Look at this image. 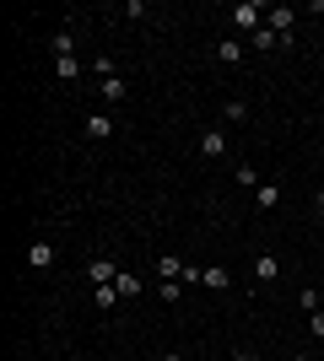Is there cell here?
Listing matches in <instances>:
<instances>
[{
	"mask_svg": "<svg viewBox=\"0 0 324 361\" xmlns=\"http://www.w3.org/2000/svg\"><path fill=\"white\" fill-rule=\"evenodd\" d=\"M254 200H260V211H276V205H281V189H276V183H260Z\"/></svg>",
	"mask_w": 324,
	"mask_h": 361,
	"instance_id": "12",
	"label": "cell"
},
{
	"mask_svg": "<svg viewBox=\"0 0 324 361\" xmlns=\"http://www.w3.org/2000/svg\"><path fill=\"white\" fill-rule=\"evenodd\" d=\"M114 291H119V302H124V297H140V275H124V270H119V281H114Z\"/></svg>",
	"mask_w": 324,
	"mask_h": 361,
	"instance_id": "13",
	"label": "cell"
},
{
	"mask_svg": "<svg viewBox=\"0 0 324 361\" xmlns=\"http://www.w3.org/2000/svg\"><path fill=\"white\" fill-rule=\"evenodd\" d=\"M54 259H60V248H54V243H49V238H38V243H32V248H28V264H32V270H49Z\"/></svg>",
	"mask_w": 324,
	"mask_h": 361,
	"instance_id": "3",
	"label": "cell"
},
{
	"mask_svg": "<svg viewBox=\"0 0 324 361\" xmlns=\"http://www.w3.org/2000/svg\"><path fill=\"white\" fill-rule=\"evenodd\" d=\"M87 135H92V140H108V135H114V119H108V114H87Z\"/></svg>",
	"mask_w": 324,
	"mask_h": 361,
	"instance_id": "9",
	"label": "cell"
},
{
	"mask_svg": "<svg viewBox=\"0 0 324 361\" xmlns=\"http://www.w3.org/2000/svg\"><path fill=\"white\" fill-rule=\"evenodd\" d=\"M232 178L244 183V189H260V173H254V162H238V167H232Z\"/></svg>",
	"mask_w": 324,
	"mask_h": 361,
	"instance_id": "14",
	"label": "cell"
},
{
	"mask_svg": "<svg viewBox=\"0 0 324 361\" xmlns=\"http://www.w3.org/2000/svg\"><path fill=\"white\" fill-rule=\"evenodd\" d=\"M292 22H297L292 6H270V27H276V38H292Z\"/></svg>",
	"mask_w": 324,
	"mask_h": 361,
	"instance_id": "8",
	"label": "cell"
},
{
	"mask_svg": "<svg viewBox=\"0 0 324 361\" xmlns=\"http://www.w3.org/2000/svg\"><path fill=\"white\" fill-rule=\"evenodd\" d=\"M162 361H184V356H179V350H168V356H162Z\"/></svg>",
	"mask_w": 324,
	"mask_h": 361,
	"instance_id": "24",
	"label": "cell"
},
{
	"mask_svg": "<svg viewBox=\"0 0 324 361\" xmlns=\"http://www.w3.org/2000/svg\"><path fill=\"white\" fill-rule=\"evenodd\" d=\"M200 286H211V291H227V270H222V264H205V270H200Z\"/></svg>",
	"mask_w": 324,
	"mask_h": 361,
	"instance_id": "10",
	"label": "cell"
},
{
	"mask_svg": "<svg viewBox=\"0 0 324 361\" xmlns=\"http://www.w3.org/2000/svg\"><path fill=\"white\" fill-rule=\"evenodd\" d=\"M227 16H232V27H244L248 38H254V32L265 27V6H260V0H244V6H232Z\"/></svg>",
	"mask_w": 324,
	"mask_h": 361,
	"instance_id": "1",
	"label": "cell"
},
{
	"mask_svg": "<svg viewBox=\"0 0 324 361\" xmlns=\"http://www.w3.org/2000/svg\"><path fill=\"white\" fill-rule=\"evenodd\" d=\"M97 307H103V313H108V307H119V291H114V286H97Z\"/></svg>",
	"mask_w": 324,
	"mask_h": 361,
	"instance_id": "19",
	"label": "cell"
},
{
	"mask_svg": "<svg viewBox=\"0 0 324 361\" xmlns=\"http://www.w3.org/2000/svg\"><path fill=\"white\" fill-rule=\"evenodd\" d=\"M157 275H162V281H179V275H184V264H179L173 254H162V259H157Z\"/></svg>",
	"mask_w": 324,
	"mask_h": 361,
	"instance_id": "15",
	"label": "cell"
},
{
	"mask_svg": "<svg viewBox=\"0 0 324 361\" xmlns=\"http://www.w3.org/2000/svg\"><path fill=\"white\" fill-rule=\"evenodd\" d=\"M54 75H60V81H76V75H81V60H54Z\"/></svg>",
	"mask_w": 324,
	"mask_h": 361,
	"instance_id": "17",
	"label": "cell"
},
{
	"mask_svg": "<svg viewBox=\"0 0 324 361\" xmlns=\"http://www.w3.org/2000/svg\"><path fill=\"white\" fill-rule=\"evenodd\" d=\"M216 60L238 65V60H244V44H238V38H222V44H216Z\"/></svg>",
	"mask_w": 324,
	"mask_h": 361,
	"instance_id": "11",
	"label": "cell"
},
{
	"mask_svg": "<svg viewBox=\"0 0 324 361\" xmlns=\"http://www.w3.org/2000/svg\"><path fill=\"white\" fill-rule=\"evenodd\" d=\"M276 275H281L276 254H254V281H260V286H276Z\"/></svg>",
	"mask_w": 324,
	"mask_h": 361,
	"instance_id": "4",
	"label": "cell"
},
{
	"mask_svg": "<svg viewBox=\"0 0 324 361\" xmlns=\"http://www.w3.org/2000/svg\"><path fill=\"white\" fill-rule=\"evenodd\" d=\"M49 54H54V60H76V32L60 27L54 38H49Z\"/></svg>",
	"mask_w": 324,
	"mask_h": 361,
	"instance_id": "5",
	"label": "cell"
},
{
	"mask_svg": "<svg viewBox=\"0 0 324 361\" xmlns=\"http://www.w3.org/2000/svg\"><path fill=\"white\" fill-rule=\"evenodd\" d=\"M179 291H184L179 281H162V286H157V297H162V302H179Z\"/></svg>",
	"mask_w": 324,
	"mask_h": 361,
	"instance_id": "21",
	"label": "cell"
},
{
	"mask_svg": "<svg viewBox=\"0 0 324 361\" xmlns=\"http://www.w3.org/2000/svg\"><path fill=\"white\" fill-rule=\"evenodd\" d=\"M97 97H103V103H124V97H130V81H124V75H108L103 87H97Z\"/></svg>",
	"mask_w": 324,
	"mask_h": 361,
	"instance_id": "7",
	"label": "cell"
},
{
	"mask_svg": "<svg viewBox=\"0 0 324 361\" xmlns=\"http://www.w3.org/2000/svg\"><path fill=\"white\" fill-rule=\"evenodd\" d=\"M248 44H254V49H281V38H276V27H270V22H265V27L254 32V38H248Z\"/></svg>",
	"mask_w": 324,
	"mask_h": 361,
	"instance_id": "16",
	"label": "cell"
},
{
	"mask_svg": "<svg viewBox=\"0 0 324 361\" xmlns=\"http://www.w3.org/2000/svg\"><path fill=\"white\" fill-rule=\"evenodd\" d=\"M308 324H313V334L324 340V307H313V313H308Z\"/></svg>",
	"mask_w": 324,
	"mask_h": 361,
	"instance_id": "22",
	"label": "cell"
},
{
	"mask_svg": "<svg viewBox=\"0 0 324 361\" xmlns=\"http://www.w3.org/2000/svg\"><path fill=\"white\" fill-rule=\"evenodd\" d=\"M87 275H92V286H114V281H119V264H114V259H92Z\"/></svg>",
	"mask_w": 324,
	"mask_h": 361,
	"instance_id": "6",
	"label": "cell"
},
{
	"mask_svg": "<svg viewBox=\"0 0 324 361\" xmlns=\"http://www.w3.org/2000/svg\"><path fill=\"white\" fill-rule=\"evenodd\" d=\"M297 302H303L308 313H313V307H324V302H319V286H303V291H297Z\"/></svg>",
	"mask_w": 324,
	"mask_h": 361,
	"instance_id": "20",
	"label": "cell"
},
{
	"mask_svg": "<svg viewBox=\"0 0 324 361\" xmlns=\"http://www.w3.org/2000/svg\"><path fill=\"white\" fill-rule=\"evenodd\" d=\"M222 119H227V124H244L248 119V103H227V108H222Z\"/></svg>",
	"mask_w": 324,
	"mask_h": 361,
	"instance_id": "18",
	"label": "cell"
},
{
	"mask_svg": "<svg viewBox=\"0 0 324 361\" xmlns=\"http://www.w3.org/2000/svg\"><path fill=\"white\" fill-rule=\"evenodd\" d=\"M195 151H200V157H211V162H216V157H227V135H222V130H216V124H211V130H200V146H195Z\"/></svg>",
	"mask_w": 324,
	"mask_h": 361,
	"instance_id": "2",
	"label": "cell"
},
{
	"mask_svg": "<svg viewBox=\"0 0 324 361\" xmlns=\"http://www.w3.org/2000/svg\"><path fill=\"white\" fill-rule=\"evenodd\" d=\"M319 211H324V189H319Z\"/></svg>",
	"mask_w": 324,
	"mask_h": 361,
	"instance_id": "25",
	"label": "cell"
},
{
	"mask_svg": "<svg viewBox=\"0 0 324 361\" xmlns=\"http://www.w3.org/2000/svg\"><path fill=\"white\" fill-rule=\"evenodd\" d=\"M292 361H313V356H292Z\"/></svg>",
	"mask_w": 324,
	"mask_h": 361,
	"instance_id": "26",
	"label": "cell"
},
{
	"mask_svg": "<svg viewBox=\"0 0 324 361\" xmlns=\"http://www.w3.org/2000/svg\"><path fill=\"white\" fill-rule=\"evenodd\" d=\"M232 361H260V356H254V350H232Z\"/></svg>",
	"mask_w": 324,
	"mask_h": 361,
	"instance_id": "23",
	"label": "cell"
}]
</instances>
